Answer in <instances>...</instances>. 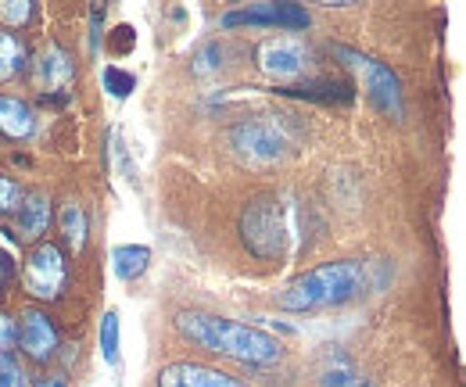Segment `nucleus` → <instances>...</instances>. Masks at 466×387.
I'll return each instance as SVG.
<instances>
[{
	"mask_svg": "<svg viewBox=\"0 0 466 387\" xmlns=\"http://www.w3.org/2000/svg\"><path fill=\"white\" fill-rule=\"evenodd\" d=\"M216 57H223V47H219V44H208L201 55L194 57V72H198V76H205V72L219 68V61H216Z\"/></svg>",
	"mask_w": 466,
	"mask_h": 387,
	"instance_id": "nucleus-26",
	"label": "nucleus"
},
{
	"mask_svg": "<svg viewBox=\"0 0 466 387\" xmlns=\"http://www.w3.org/2000/svg\"><path fill=\"white\" fill-rule=\"evenodd\" d=\"M101 355H105V362H108L112 370L122 362V351H118V312L116 309H108V312H105V320H101Z\"/></svg>",
	"mask_w": 466,
	"mask_h": 387,
	"instance_id": "nucleus-19",
	"label": "nucleus"
},
{
	"mask_svg": "<svg viewBox=\"0 0 466 387\" xmlns=\"http://www.w3.org/2000/svg\"><path fill=\"white\" fill-rule=\"evenodd\" d=\"M68 283L65 251L51 240H36L22 262V287L33 301H58Z\"/></svg>",
	"mask_w": 466,
	"mask_h": 387,
	"instance_id": "nucleus-6",
	"label": "nucleus"
},
{
	"mask_svg": "<svg viewBox=\"0 0 466 387\" xmlns=\"http://www.w3.org/2000/svg\"><path fill=\"white\" fill-rule=\"evenodd\" d=\"M0 387H25V373H22L15 355L0 359Z\"/></svg>",
	"mask_w": 466,
	"mask_h": 387,
	"instance_id": "nucleus-24",
	"label": "nucleus"
},
{
	"mask_svg": "<svg viewBox=\"0 0 466 387\" xmlns=\"http://www.w3.org/2000/svg\"><path fill=\"white\" fill-rule=\"evenodd\" d=\"M15 355V316L0 312V359Z\"/></svg>",
	"mask_w": 466,
	"mask_h": 387,
	"instance_id": "nucleus-25",
	"label": "nucleus"
},
{
	"mask_svg": "<svg viewBox=\"0 0 466 387\" xmlns=\"http://www.w3.org/2000/svg\"><path fill=\"white\" fill-rule=\"evenodd\" d=\"M133 44H137V29H133V25H118L116 33L108 36V51H112V55H129Z\"/></svg>",
	"mask_w": 466,
	"mask_h": 387,
	"instance_id": "nucleus-23",
	"label": "nucleus"
},
{
	"mask_svg": "<svg viewBox=\"0 0 466 387\" xmlns=\"http://www.w3.org/2000/svg\"><path fill=\"white\" fill-rule=\"evenodd\" d=\"M288 115H255V118H240L230 129V144L237 155L251 158V162H277L288 155L291 148V133H288Z\"/></svg>",
	"mask_w": 466,
	"mask_h": 387,
	"instance_id": "nucleus-5",
	"label": "nucleus"
},
{
	"mask_svg": "<svg viewBox=\"0 0 466 387\" xmlns=\"http://www.w3.org/2000/svg\"><path fill=\"white\" fill-rule=\"evenodd\" d=\"M25 68H29V47H25V40L15 29L0 25V83H11Z\"/></svg>",
	"mask_w": 466,
	"mask_h": 387,
	"instance_id": "nucleus-16",
	"label": "nucleus"
},
{
	"mask_svg": "<svg viewBox=\"0 0 466 387\" xmlns=\"http://www.w3.org/2000/svg\"><path fill=\"white\" fill-rule=\"evenodd\" d=\"M36 133V111L29 101L0 94V137L7 140H25Z\"/></svg>",
	"mask_w": 466,
	"mask_h": 387,
	"instance_id": "nucleus-14",
	"label": "nucleus"
},
{
	"mask_svg": "<svg viewBox=\"0 0 466 387\" xmlns=\"http://www.w3.org/2000/svg\"><path fill=\"white\" fill-rule=\"evenodd\" d=\"M334 57H341V65H349L351 72L359 76L366 97H370L377 108L395 115V118H402V111H406V105H402V83H399V76H395L384 61L362 55V51H355V47H345V44H334Z\"/></svg>",
	"mask_w": 466,
	"mask_h": 387,
	"instance_id": "nucleus-4",
	"label": "nucleus"
},
{
	"mask_svg": "<svg viewBox=\"0 0 466 387\" xmlns=\"http://www.w3.org/2000/svg\"><path fill=\"white\" fill-rule=\"evenodd\" d=\"M309 65V47L298 36H269L258 44V68L273 79H294Z\"/></svg>",
	"mask_w": 466,
	"mask_h": 387,
	"instance_id": "nucleus-9",
	"label": "nucleus"
},
{
	"mask_svg": "<svg viewBox=\"0 0 466 387\" xmlns=\"http://www.w3.org/2000/svg\"><path fill=\"white\" fill-rule=\"evenodd\" d=\"M105 90H108L112 97H129V94L137 90V79H133V72H126V68H118V65H108V68H105Z\"/></svg>",
	"mask_w": 466,
	"mask_h": 387,
	"instance_id": "nucleus-20",
	"label": "nucleus"
},
{
	"mask_svg": "<svg viewBox=\"0 0 466 387\" xmlns=\"http://www.w3.org/2000/svg\"><path fill=\"white\" fill-rule=\"evenodd\" d=\"M51 219H55V209H51L47 190H25V194H22V205H18V212H15V229H11V237L22 240V244H36V240L47 233Z\"/></svg>",
	"mask_w": 466,
	"mask_h": 387,
	"instance_id": "nucleus-12",
	"label": "nucleus"
},
{
	"mask_svg": "<svg viewBox=\"0 0 466 387\" xmlns=\"http://www.w3.org/2000/svg\"><path fill=\"white\" fill-rule=\"evenodd\" d=\"M319 387H373L351 362L345 351H327L319 366Z\"/></svg>",
	"mask_w": 466,
	"mask_h": 387,
	"instance_id": "nucleus-15",
	"label": "nucleus"
},
{
	"mask_svg": "<svg viewBox=\"0 0 466 387\" xmlns=\"http://www.w3.org/2000/svg\"><path fill=\"white\" fill-rule=\"evenodd\" d=\"M223 25L237 29V25H277V29H305L309 25V11L301 4H251L244 11H230L223 15Z\"/></svg>",
	"mask_w": 466,
	"mask_h": 387,
	"instance_id": "nucleus-10",
	"label": "nucleus"
},
{
	"mask_svg": "<svg viewBox=\"0 0 466 387\" xmlns=\"http://www.w3.org/2000/svg\"><path fill=\"white\" fill-rule=\"evenodd\" d=\"M22 187L11 179V176H4L0 172V216H11V212H18V205H22Z\"/></svg>",
	"mask_w": 466,
	"mask_h": 387,
	"instance_id": "nucleus-22",
	"label": "nucleus"
},
{
	"mask_svg": "<svg viewBox=\"0 0 466 387\" xmlns=\"http://www.w3.org/2000/svg\"><path fill=\"white\" fill-rule=\"evenodd\" d=\"M15 344H22L25 359L33 362H47L55 359L61 348V333L58 323L47 316V309L40 305H29L18 312V323H15Z\"/></svg>",
	"mask_w": 466,
	"mask_h": 387,
	"instance_id": "nucleus-8",
	"label": "nucleus"
},
{
	"mask_svg": "<svg viewBox=\"0 0 466 387\" xmlns=\"http://www.w3.org/2000/svg\"><path fill=\"white\" fill-rule=\"evenodd\" d=\"M176 331L190 344H198L212 355L233 359V362H244V366H273L284 359V344L269 331L251 327V323H237L227 316L183 309V312H176Z\"/></svg>",
	"mask_w": 466,
	"mask_h": 387,
	"instance_id": "nucleus-1",
	"label": "nucleus"
},
{
	"mask_svg": "<svg viewBox=\"0 0 466 387\" xmlns=\"http://www.w3.org/2000/svg\"><path fill=\"white\" fill-rule=\"evenodd\" d=\"M240 240L262 262H273V259L284 255L288 212H284V201L277 194H262V198L244 205V212H240Z\"/></svg>",
	"mask_w": 466,
	"mask_h": 387,
	"instance_id": "nucleus-3",
	"label": "nucleus"
},
{
	"mask_svg": "<svg viewBox=\"0 0 466 387\" xmlns=\"http://www.w3.org/2000/svg\"><path fill=\"white\" fill-rule=\"evenodd\" d=\"M33 387H68V381H65V377H55V373H44V377L33 381Z\"/></svg>",
	"mask_w": 466,
	"mask_h": 387,
	"instance_id": "nucleus-28",
	"label": "nucleus"
},
{
	"mask_svg": "<svg viewBox=\"0 0 466 387\" xmlns=\"http://www.w3.org/2000/svg\"><path fill=\"white\" fill-rule=\"evenodd\" d=\"M158 387H248L240 377L205 362H169L158 370Z\"/></svg>",
	"mask_w": 466,
	"mask_h": 387,
	"instance_id": "nucleus-11",
	"label": "nucleus"
},
{
	"mask_svg": "<svg viewBox=\"0 0 466 387\" xmlns=\"http://www.w3.org/2000/svg\"><path fill=\"white\" fill-rule=\"evenodd\" d=\"M0 18L7 22V29L18 33V25H25V22L33 18V4H29V0H18V4H15V0H4V4H0Z\"/></svg>",
	"mask_w": 466,
	"mask_h": 387,
	"instance_id": "nucleus-21",
	"label": "nucleus"
},
{
	"mask_svg": "<svg viewBox=\"0 0 466 387\" xmlns=\"http://www.w3.org/2000/svg\"><path fill=\"white\" fill-rule=\"evenodd\" d=\"M29 79H33V87L40 90V97L47 105H65L68 90L76 83V61L58 40H51L40 55L29 61Z\"/></svg>",
	"mask_w": 466,
	"mask_h": 387,
	"instance_id": "nucleus-7",
	"label": "nucleus"
},
{
	"mask_svg": "<svg viewBox=\"0 0 466 387\" xmlns=\"http://www.w3.org/2000/svg\"><path fill=\"white\" fill-rule=\"evenodd\" d=\"M366 287V270L355 259H338V262H323L301 277H294L280 294H277V309L284 312H319V309H334L351 301L359 290Z\"/></svg>",
	"mask_w": 466,
	"mask_h": 387,
	"instance_id": "nucleus-2",
	"label": "nucleus"
},
{
	"mask_svg": "<svg viewBox=\"0 0 466 387\" xmlns=\"http://www.w3.org/2000/svg\"><path fill=\"white\" fill-rule=\"evenodd\" d=\"M58 226H61V237H65V248L79 255V251L86 248V229H90L86 209H83L79 201H65L58 212Z\"/></svg>",
	"mask_w": 466,
	"mask_h": 387,
	"instance_id": "nucleus-17",
	"label": "nucleus"
},
{
	"mask_svg": "<svg viewBox=\"0 0 466 387\" xmlns=\"http://www.w3.org/2000/svg\"><path fill=\"white\" fill-rule=\"evenodd\" d=\"M112 266L118 280H140L151 266V248L147 244H118L112 251Z\"/></svg>",
	"mask_w": 466,
	"mask_h": 387,
	"instance_id": "nucleus-18",
	"label": "nucleus"
},
{
	"mask_svg": "<svg viewBox=\"0 0 466 387\" xmlns=\"http://www.w3.org/2000/svg\"><path fill=\"white\" fill-rule=\"evenodd\" d=\"M11 280H15V262L0 251V290H7V283H11Z\"/></svg>",
	"mask_w": 466,
	"mask_h": 387,
	"instance_id": "nucleus-27",
	"label": "nucleus"
},
{
	"mask_svg": "<svg viewBox=\"0 0 466 387\" xmlns=\"http://www.w3.org/2000/svg\"><path fill=\"white\" fill-rule=\"evenodd\" d=\"M273 94L298 97V101H319V105H349V101H355V83L341 79V76H316V79H305V83L277 87Z\"/></svg>",
	"mask_w": 466,
	"mask_h": 387,
	"instance_id": "nucleus-13",
	"label": "nucleus"
}]
</instances>
